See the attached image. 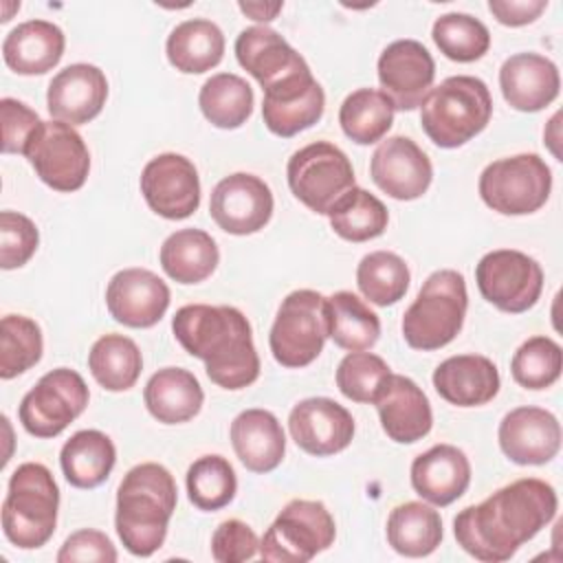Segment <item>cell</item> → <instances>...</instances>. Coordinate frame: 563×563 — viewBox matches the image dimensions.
I'll list each match as a JSON object with an SVG mask.
<instances>
[{"instance_id":"cell-37","label":"cell","mask_w":563,"mask_h":563,"mask_svg":"<svg viewBox=\"0 0 563 563\" xmlns=\"http://www.w3.org/2000/svg\"><path fill=\"white\" fill-rule=\"evenodd\" d=\"M332 231L347 242H367L385 233L389 213L387 207L367 189H347L328 211Z\"/></svg>"},{"instance_id":"cell-38","label":"cell","mask_w":563,"mask_h":563,"mask_svg":"<svg viewBox=\"0 0 563 563\" xmlns=\"http://www.w3.org/2000/svg\"><path fill=\"white\" fill-rule=\"evenodd\" d=\"M339 123L350 141L372 145L389 132L394 123V106L380 90L358 88L343 99Z\"/></svg>"},{"instance_id":"cell-42","label":"cell","mask_w":563,"mask_h":563,"mask_svg":"<svg viewBox=\"0 0 563 563\" xmlns=\"http://www.w3.org/2000/svg\"><path fill=\"white\" fill-rule=\"evenodd\" d=\"M44 350L40 325L24 314H7L0 321V378L9 380L40 363Z\"/></svg>"},{"instance_id":"cell-9","label":"cell","mask_w":563,"mask_h":563,"mask_svg":"<svg viewBox=\"0 0 563 563\" xmlns=\"http://www.w3.org/2000/svg\"><path fill=\"white\" fill-rule=\"evenodd\" d=\"M479 196L501 216H528L539 211L552 191V172L539 154L497 158L479 174Z\"/></svg>"},{"instance_id":"cell-44","label":"cell","mask_w":563,"mask_h":563,"mask_svg":"<svg viewBox=\"0 0 563 563\" xmlns=\"http://www.w3.org/2000/svg\"><path fill=\"white\" fill-rule=\"evenodd\" d=\"M389 365L372 352H350L336 367V387L352 402H372L389 378Z\"/></svg>"},{"instance_id":"cell-39","label":"cell","mask_w":563,"mask_h":563,"mask_svg":"<svg viewBox=\"0 0 563 563\" xmlns=\"http://www.w3.org/2000/svg\"><path fill=\"white\" fill-rule=\"evenodd\" d=\"M411 282L409 266L391 251H372L356 266V286L376 306L398 303Z\"/></svg>"},{"instance_id":"cell-50","label":"cell","mask_w":563,"mask_h":563,"mask_svg":"<svg viewBox=\"0 0 563 563\" xmlns=\"http://www.w3.org/2000/svg\"><path fill=\"white\" fill-rule=\"evenodd\" d=\"M548 9V0H488V11L504 26H526Z\"/></svg>"},{"instance_id":"cell-10","label":"cell","mask_w":563,"mask_h":563,"mask_svg":"<svg viewBox=\"0 0 563 563\" xmlns=\"http://www.w3.org/2000/svg\"><path fill=\"white\" fill-rule=\"evenodd\" d=\"M336 526L323 501L292 499L260 541V556L275 563H306L334 543Z\"/></svg>"},{"instance_id":"cell-14","label":"cell","mask_w":563,"mask_h":563,"mask_svg":"<svg viewBox=\"0 0 563 563\" xmlns=\"http://www.w3.org/2000/svg\"><path fill=\"white\" fill-rule=\"evenodd\" d=\"M37 178L55 191H77L90 172V152L81 134L64 121H42L24 152Z\"/></svg>"},{"instance_id":"cell-49","label":"cell","mask_w":563,"mask_h":563,"mask_svg":"<svg viewBox=\"0 0 563 563\" xmlns=\"http://www.w3.org/2000/svg\"><path fill=\"white\" fill-rule=\"evenodd\" d=\"M75 561H97V563H114L117 548L108 539L106 532L84 528L73 532L57 552V563H75Z\"/></svg>"},{"instance_id":"cell-51","label":"cell","mask_w":563,"mask_h":563,"mask_svg":"<svg viewBox=\"0 0 563 563\" xmlns=\"http://www.w3.org/2000/svg\"><path fill=\"white\" fill-rule=\"evenodd\" d=\"M244 15H249L255 22H271L282 11V2H240L238 4Z\"/></svg>"},{"instance_id":"cell-27","label":"cell","mask_w":563,"mask_h":563,"mask_svg":"<svg viewBox=\"0 0 563 563\" xmlns=\"http://www.w3.org/2000/svg\"><path fill=\"white\" fill-rule=\"evenodd\" d=\"M231 444L251 473L275 471L286 453V435L268 409H244L231 422Z\"/></svg>"},{"instance_id":"cell-46","label":"cell","mask_w":563,"mask_h":563,"mask_svg":"<svg viewBox=\"0 0 563 563\" xmlns=\"http://www.w3.org/2000/svg\"><path fill=\"white\" fill-rule=\"evenodd\" d=\"M40 233L31 218L18 211L0 213V266L13 271L24 266L37 251Z\"/></svg>"},{"instance_id":"cell-47","label":"cell","mask_w":563,"mask_h":563,"mask_svg":"<svg viewBox=\"0 0 563 563\" xmlns=\"http://www.w3.org/2000/svg\"><path fill=\"white\" fill-rule=\"evenodd\" d=\"M260 552L253 528L240 519L222 521L211 537V554L218 563H242Z\"/></svg>"},{"instance_id":"cell-33","label":"cell","mask_w":563,"mask_h":563,"mask_svg":"<svg viewBox=\"0 0 563 563\" xmlns=\"http://www.w3.org/2000/svg\"><path fill=\"white\" fill-rule=\"evenodd\" d=\"M442 534L440 512L422 501H405L387 517V541L402 556H429L438 550Z\"/></svg>"},{"instance_id":"cell-30","label":"cell","mask_w":563,"mask_h":563,"mask_svg":"<svg viewBox=\"0 0 563 563\" xmlns=\"http://www.w3.org/2000/svg\"><path fill=\"white\" fill-rule=\"evenodd\" d=\"M165 53L176 70L185 75H200L222 62L224 35L211 20H185L172 29Z\"/></svg>"},{"instance_id":"cell-20","label":"cell","mask_w":563,"mask_h":563,"mask_svg":"<svg viewBox=\"0 0 563 563\" xmlns=\"http://www.w3.org/2000/svg\"><path fill=\"white\" fill-rule=\"evenodd\" d=\"M167 284L147 268H123L106 288V306L114 321L128 328H152L169 308Z\"/></svg>"},{"instance_id":"cell-24","label":"cell","mask_w":563,"mask_h":563,"mask_svg":"<svg viewBox=\"0 0 563 563\" xmlns=\"http://www.w3.org/2000/svg\"><path fill=\"white\" fill-rule=\"evenodd\" d=\"M499 88L510 108L519 112H539L559 97V68L545 55L517 53L501 64Z\"/></svg>"},{"instance_id":"cell-18","label":"cell","mask_w":563,"mask_h":563,"mask_svg":"<svg viewBox=\"0 0 563 563\" xmlns=\"http://www.w3.org/2000/svg\"><path fill=\"white\" fill-rule=\"evenodd\" d=\"M295 444L317 457L341 453L354 438L352 413L332 398L314 396L299 400L288 416Z\"/></svg>"},{"instance_id":"cell-45","label":"cell","mask_w":563,"mask_h":563,"mask_svg":"<svg viewBox=\"0 0 563 563\" xmlns=\"http://www.w3.org/2000/svg\"><path fill=\"white\" fill-rule=\"evenodd\" d=\"M325 110V95L321 84L317 81L312 90L303 97L288 103H264L262 101V119L266 128L282 139H290L308 128H312Z\"/></svg>"},{"instance_id":"cell-3","label":"cell","mask_w":563,"mask_h":563,"mask_svg":"<svg viewBox=\"0 0 563 563\" xmlns=\"http://www.w3.org/2000/svg\"><path fill=\"white\" fill-rule=\"evenodd\" d=\"M178 490L174 475L156 462L132 466L117 490L114 528L134 556H152L167 537Z\"/></svg>"},{"instance_id":"cell-32","label":"cell","mask_w":563,"mask_h":563,"mask_svg":"<svg viewBox=\"0 0 563 563\" xmlns=\"http://www.w3.org/2000/svg\"><path fill=\"white\" fill-rule=\"evenodd\" d=\"M158 260L169 279L178 284H200L216 271L220 251L207 231L191 227L167 235Z\"/></svg>"},{"instance_id":"cell-43","label":"cell","mask_w":563,"mask_h":563,"mask_svg":"<svg viewBox=\"0 0 563 563\" xmlns=\"http://www.w3.org/2000/svg\"><path fill=\"white\" fill-rule=\"evenodd\" d=\"M563 367V352L550 336H530L523 341L510 361V374L517 385L526 389H548L552 387Z\"/></svg>"},{"instance_id":"cell-34","label":"cell","mask_w":563,"mask_h":563,"mask_svg":"<svg viewBox=\"0 0 563 563\" xmlns=\"http://www.w3.org/2000/svg\"><path fill=\"white\" fill-rule=\"evenodd\" d=\"M330 339L347 352H365L380 336L378 314L354 292L339 290L325 297Z\"/></svg>"},{"instance_id":"cell-4","label":"cell","mask_w":563,"mask_h":563,"mask_svg":"<svg viewBox=\"0 0 563 563\" xmlns=\"http://www.w3.org/2000/svg\"><path fill=\"white\" fill-rule=\"evenodd\" d=\"M488 86L473 75L446 77L420 106V125L438 147L453 150L475 139L490 121Z\"/></svg>"},{"instance_id":"cell-25","label":"cell","mask_w":563,"mask_h":563,"mask_svg":"<svg viewBox=\"0 0 563 563\" xmlns=\"http://www.w3.org/2000/svg\"><path fill=\"white\" fill-rule=\"evenodd\" d=\"M433 387L455 407H482L499 394L501 378L488 356L457 354L433 369Z\"/></svg>"},{"instance_id":"cell-29","label":"cell","mask_w":563,"mask_h":563,"mask_svg":"<svg viewBox=\"0 0 563 563\" xmlns=\"http://www.w3.org/2000/svg\"><path fill=\"white\" fill-rule=\"evenodd\" d=\"M147 411L163 424H180L198 416L205 391L198 378L183 367H163L143 389Z\"/></svg>"},{"instance_id":"cell-36","label":"cell","mask_w":563,"mask_h":563,"mask_svg":"<svg viewBox=\"0 0 563 563\" xmlns=\"http://www.w3.org/2000/svg\"><path fill=\"white\" fill-rule=\"evenodd\" d=\"M88 369L103 389L128 391L141 376L143 356L132 339L123 334H103L88 352Z\"/></svg>"},{"instance_id":"cell-40","label":"cell","mask_w":563,"mask_h":563,"mask_svg":"<svg viewBox=\"0 0 563 563\" xmlns=\"http://www.w3.org/2000/svg\"><path fill=\"white\" fill-rule=\"evenodd\" d=\"M235 493L238 477L227 457L202 455L187 468V495L198 510H220L233 501Z\"/></svg>"},{"instance_id":"cell-5","label":"cell","mask_w":563,"mask_h":563,"mask_svg":"<svg viewBox=\"0 0 563 563\" xmlns=\"http://www.w3.org/2000/svg\"><path fill=\"white\" fill-rule=\"evenodd\" d=\"M59 488L53 473L40 462L20 464L9 479L2 501V532L20 550L48 543L57 526Z\"/></svg>"},{"instance_id":"cell-35","label":"cell","mask_w":563,"mask_h":563,"mask_svg":"<svg viewBox=\"0 0 563 563\" xmlns=\"http://www.w3.org/2000/svg\"><path fill=\"white\" fill-rule=\"evenodd\" d=\"M198 106L211 125L220 130H235L253 114L255 95L240 75L218 73L202 84Z\"/></svg>"},{"instance_id":"cell-11","label":"cell","mask_w":563,"mask_h":563,"mask_svg":"<svg viewBox=\"0 0 563 563\" xmlns=\"http://www.w3.org/2000/svg\"><path fill=\"white\" fill-rule=\"evenodd\" d=\"M286 178L292 196L321 216H328L332 205L354 187L347 154L330 141H314L297 150L288 158Z\"/></svg>"},{"instance_id":"cell-8","label":"cell","mask_w":563,"mask_h":563,"mask_svg":"<svg viewBox=\"0 0 563 563\" xmlns=\"http://www.w3.org/2000/svg\"><path fill=\"white\" fill-rule=\"evenodd\" d=\"M328 336L325 297L317 290L301 288L282 299L268 345L282 367L295 369L310 365L323 352Z\"/></svg>"},{"instance_id":"cell-16","label":"cell","mask_w":563,"mask_h":563,"mask_svg":"<svg viewBox=\"0 0 563 563\" xmlns=\"http://www.w3.org/2000/svg\"><path fill=\"white\" fill-rule=\"evenodd\" d=\"M435 79V62L418 40H396L378 57L380 92L394 110L411 112L422 106Z\"/></svg>"},{"instance_id":"cell-17","label":"cell","mask_w":563,"mask_h":563,"mask_svg":"<svg viewBox=\"0 0 563 563\" xmlns=\"http://www.w3.org/2000/svg\"><path fill=\"white\" fill-rule=\"evenodd\" d=\"M273 205V191L260 176L235 172L213 187L209 213L222 231L251 235L268 224Z\"/></svg>"},{"instance_id":"cell-31","label":"cell","mask_w":563,"mask_h":563,"mask_svg":"<svg viewBox=\"0 0 563 563\" xmlns=\"http://www.w3.org/2000/svg\"><path fill=\"white\" fill-rule=\"evenodd\" d=\"M117 462V449L112 440L97 429H84L73 433L59 453V464L66 482L75 488L101 486Z\"/></svg>"},{"instance_id":"cell-26","label":"cell","mask_w":563,"mask_h":563,"mask_svg":"<svg viewBox=\"0 0 563 563\" xmlns=\"http://www.w3.org/2000/svg\"><path fill=\"white\" fill-rule=\"evenodd\" d=\"M471 484V462L453 444H435L411 462L413 490L433 506H449L460 499Z\"/></svg>"},{"instance_id":"cell-12","label":"cell","mask_w":563,"mask_h":563,"mask_svg":"<svg viewBox=\"0 0 563 563\" xmlns=\"http://www.w3.org/2000/svg\"><path fill=\"white\" fill-rule=\"evenodd\" d=\"M88 385L70 367L46 372L20 402L18 416L26 433L35 438L59 435L88 407Z\"/></svg>"},{"instance_id":"cell-21","label":"cell","mask_w":563,"mask_h":563,"mask_svg":"<svg viewBox=\"0 0 563 563\" xmlns=\"http://www.w3.org/2000/svg\"><path fill=\"white\" fill-rule=\"evenodd\" d=\"M499 449L521 466L548 464L561 449L559 418L541 407H517L499 422Z\"/></svg>"},{"instance_id":"cell-2","label":"cell","mask_w":563,"mask_h":563,"mask_svg":"<svg viewBox=\"0 0 563 563\" xmlns=\"http://www.w3.org/2000/svg\"><path fill=\"white\" fill-rule=\"evenodd\" d=\"M176 341L205 363L207 376L222 389H244L260 376V356L251 323L233 306L189 303L172 319Z\"/></svg>"},{"instance_id":"cell-19","label":"cell","mask_w":563,"mask_h":563,"mask_svg":"<svg viewBox=\"0 0 563 563\" xmlns=\"http://www.w3.org/2000/svg\"><path fill=\"white\" fill-rule=\"evenodd\" d=\"M374 185L396 200L420 198L433 178L429 156L409 136H389L380 141L369 161Z\"/></svg>"},{"instance_id":"cell-41","label":"cell","mask_w":563,"mask_h":563,"mask_svg":"<svg viewBox=\"0 0 563 563\" xmlns=\"http://www.w3.org/2000/svg\"><path fill=\"white\" fill-rule=\"evenodd\" d=\"M431 37L444 57L460 64L477 62L490 48V33L486 24L460 11L440 15L433 22Z\"/></svg>"},{"instance_id":"cell-6","label":"cell","mask_w":563,"mask_h":563,"mask_svg":"<svg viewBox=\"0 0 563 563\" xmlns=\"http://www.w3.org/2000/svg\"><path fill=\"white\" fill-rule=\"evenodd\" d=\"M240 66L257 79L266 103H288L303 97L317 79L306 59L271 26H249L235 40Z\"/></svg>"},{"instance_id":"cell-1","label":"cell","mask_w":563,"mask_h":563,"mask_svg":"<svg viewBox=\"0 0 563 563\" xmlns=\"http://www.w3.org/2000/svg\"><path fill=\"white\" fill-rule=\"evenodd\" d=\"M559 497L552 484L521 477L495 490L482 504L466 506L453 519L457 545L484 563H501L537 537L556 515Z\"/></svg>"},{"instance_id":"cell-28","label":"cell","mask_w":563,"mask_h":563,"mask_svg":"<svg viewBox=\"0 0 563 563\" xmlns=\"http://www.w3.org/2000/svg\"><path fill=\"white\" fill-rule=\"evenodd\" d=\"M64 46L66 37L57 24L29 20L9 31L2 42V57L18 75H44L59 64Z\"/></svg>"},{"instance_id":"cell-15","label":"cell","mask_w":563,"mask_h":563,"mask_svg":"<svg viewBox=\"0 0 563 563\" xmlns=\"http://www.w3.org/2000/svg\"><path fill=\"white\" fill-rule=\"evenodd\" d=\"M141 194L156 216L185 220L200 207L198 169L183 154H158L141 172Z\"/></svg>"},{"instance_id":"cell-13","label":"cell","mask_w":563,"mask_h":563,"mask_svg":"<svg viewBox=\"0 0 563 563\" xmlns=\"http://www.w3.org/2000/svg\"><path fill=\"white\" fill-rule=\"evenodd\" d=\"M475 282L482 297L497 310L521 314L541 297L543 268L521 251L497 249L477 262Z\"/></svg>"},{"instance_id":"cell-7","label":"cell","mask_w":563,"mask_h":563,"mask_svg":"<svg viewBox=\"0 0 563 563\" xmlns=\"http://www.w3.org/2000/svg\"><path fill=\"white\" fill-rule=\"evenodd\" d=\"M468 308L464 275L453 268L431 273L402 314L409 347L431 352L449 345L462 330Z\"/></svg>"},{"instance_id":"cell-23","label":"cell","mask_w":563,"mask_h":563,"mask_svg":"<svg viewBox=\"0 0 563 563\" xmlns=\"http://www.w3.org/2000/svg\"><path fill=\"white\" fill-rule=\"evenodd\" d=\"M380 427L389 440L413 444L433 427V411L427 394L402 374H389L374 400Z\"/></svg>"},{"instance_id":"cell-22","label":"cell","mask_w":563,"mask_h":563,"mask_svg":"<svg viewBox=\"0 0 563 563\" xmlns=\"http://www.w3.org/2000/svg\"><path fill=\"white\" fill-rule=\"evenodd\" d=\"M108 79L95 64H70L48 84L46 106L55 121L84 125L106 106Z\"/></svg>"},{"instance_id":"cell-48","label":"cell","mask_w":563,"mask_h":563,"mask_svg":"<svg viewBox=\"0 0 563 563\" xmlns=\"http://www.w3.org/2000/svg\"><path fill=\"white\" fill-rule=\"evenodd\" d=\"M0 117H2V152L24 154L35 130L42 125V119L26 103L11 97L0 99Z\"/></svg>"}]
</instances>
